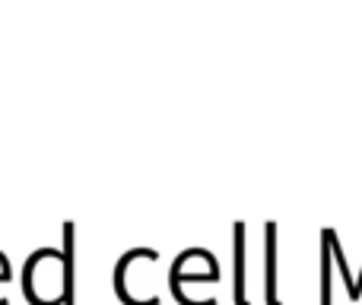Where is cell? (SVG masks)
I'll use <instances>...</instances> for the list:
<instances>
[{"label":"cell","mask_w":362,"mask_h":305,"mask_svg":"<svg viewBox=\"0 0 362 305\" xmlns=\"http://www.w3.org/2000/svg\"><path fill=\"white\" fill-rule=\"evenodd\" d=\"M223 277V267H219L216 255L210 248H185L181 255L172 261L169 270V283H172V296L187 289V283L200 287V283H216Z\"/></svg>","instance_id":"3"},{"label":"cell","mask_w":362,"mask_h":305,"mask_svg":"<svg viewBox=\"0 0 362 305\" xmlns=\"http://www.w3.org/2000/svg\"><path fill=\"white\" fill-rule=\"evenodd\" d=\"M264 299L267 305H283L276 296V223H264Z\"/></svg>","instance_id":"4"},{"label":"cell","mask_w":362,"mask_h":305,"mask_svg":"<svg viewBox=\"0 0 362 305\" xmlns=\"http://www.w3.org/2000/svg\"><path fill=\"white\" fill-rule=\"evenodd\" d=\"M159 264L156 248H131L115 264V296L124 305H159V293L150 287L153 267Z\"/></svg>","instance_id":"2"},{"label":"cell","mask_w":362,"mask_h":305,"mask_svg":"<svg viewBox=\"0 0 362 305\" xmlns=\"http://www.w3.org/2000/svg\"><path fill=\"white\" fill-rule=\"evenodd\" d=\"M10 277H13V267H10V261H6V255L0 251V289L10 283Z\"/></svg>","instance_id":"6"},{"label":"cell","mask_w":362,"mask_h":305,"mask_svg":"<svg viewBox=\"0 0 362 305\" xmlns=\"http://www.w3.org/2000/svg\"><path fill=\"white\" fill-rule=\"evenodd\" d=\"M23 296L32 305H74V223H64V248H35L23 264Z\"/></svg>","instance_id":"1"},{"label":"cell","mask_w":362,"mask_h":305,"mask_svg":"<svg viewBox=\"0 0 362 305\" xmlns=\"http://www.w3.org/2000/svg\"><path fill=\"white\" fill-rule=\"evenodd\" d=\"M232 245H235V305H251L248 302V277H245V223L235 219L232 226Z\"/></svg>","instance_id":"5"}]
</instances>
